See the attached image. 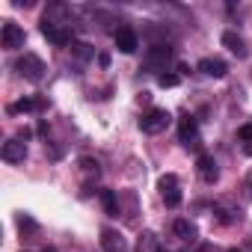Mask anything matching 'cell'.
Here are the masks:
<instances>
[{
    "label": "cell",
    "mask_w": 252,
    "mask_h": 252,
    "mask_svg": "<svg viewBox=\"0 0 252 252\" xmlns=\"http://www.w3.org/2000/svg\"><path fill=\"white\" fill-rule=\"evenodd\" d=\"M228 252H240V249H228Z\"/></svg>",
    "instance_id": "4dcf8cb0"
},
{
    "label": "cell",
    "mask_w": 252,
    "mask_h": 252,
    "mask_svg": "<svg viewBox=\"0 0 252 252\" xmlns=\"http://www.w3.org/2000/svg\"><path fill=\"white\" fill-rule=\"evenodd\" d=\"M172 48L169 45H152L149 51H146V60H143V65L149 68V71H163L166 74V65L172 63Z\"/></svg>",
    "instance_id": "277c9868"
},
{
    "label": "cell",
    "mask_w": 252,
    "mask_h": 252,
    "mask_svg": "<svg viewBox=\"0 0 252 252\" xmlns=\"http://www.w3.org/2000/svg\"><path fill=\"white\" fill-rule=\"evenodd\" d=\"M199 71L205 74V77H225L228 74V65H225V60H220V57H205L202 63H199Z\"/></svg>",
    "instance_id": "30bf717a"
},
{
    "label": "cell",
    "mask_w": 252,
    "mask_h": 252,
    "mask_svg": "<svg viewBox=\"0 0 252 252\" xmlns=\"http://www.w3.org/2000/svg\"><path fill=\"white\" fill-rule=\"evenodd\" d=\"M80 169H83V172H89V175H95V178L101 175V166H98V160H95V158H80Z\"/></svg>",
    "instance_id": "44dd1931"
},
{
    "label": "cell",
    "mask_w": 252,
    "mask_h": 252,
    "mask_svg": "<svg viewBox=\"0 0 252 252\" xmlns=\"http://www.w3.org/2000/svg\"><path fill=\"white\" fill-rule=\"evenodd\" d=\"M98 63H101V65L107 68V65H110V54H98Z\"/></svg>",
    "instance_id": "83f0119b"
},
{
    "label": "cell",
    "mask_w": 252,
    "mask_h": 252,
    "mask_svg": "<svg viewBox=\"0 0 252 252\" xmlns=\"http://www.w3.org/2000/svg\"><path fill=\"white\" fill-rule=\"evenodd\" d=\"M158 252H169V249H163V246H160V249H158Z\"/></svg>",
    "instance_id": "f546056e"
},
{
    "label": "cell",
    "mask_w": 252,
    "mask_h": 252,
    "mask_svg": "<svg viewBox=\"0 0 252 252\" xmlns=\"http://www.w3.org/2000/svg\"><path fill=\"white\" fill-rule=\"evenodd\" d=\"M0 158H3L6 163H21L24 158H27V146L15 137V140H6L3 143V149H0Z\"/></svg>",
    "instance_id": "ba28073f"
},
{
    "label": "cell",
    "mask_w": 252,
    "mask_h": 252,
    "mask_svg": "<svg viewBox=\"0 0 252 252\" xmlns=\"http://www.w3.org/2000/svg\"><path fill=\"white\" fill-rule=\"evenodd\" d=\"M45 152H48V158H51V160H63V149H60V146L45 143Z\"/></svg>",
    "instance_id": "d4e9b609"
},
{
    "label": "cell",
    "mask_w": 252,
    "mask_h": 252,
    "mask_svg": "<svg viewBox=\"0 0 252 252\" xmlns=\"http://www.w3.org/2000/svg\"><path fill=\"white\" fill-rule=\"evenodd\" d=\"M178 74H172V71H166V74H158V86L160 89H172V86H178Z\"/></svg>",
    "instance_id": "ffe728a7"
},
{
    "label": "cell",
    "mask_w": 252,
    "mask_h": 252,
    "mask_svg": "<svg viewBox=\"0 0 252 252\" xmlns=\"http://www.w3.org/2000/svg\"><path fill=\"white\" fill-rule=\"evenodd\" d=\"M15 71H18L24 80L39 83V80L45 77L48 65H45V60H42V57H36V54H24V57H18V60H15Z\"/></svg>",
    "instance_id": "6da1fadb"
},
{
    "label": "cell",
    "mask_w": 252,
    "mask_h": 252,
    "mask_svg": "<svg viewBox=\"0 0 252 252\" xmlns=\"http://www.w3.org/2000/svg\"><path fill=\"white\" fill-rule=\"evenodd\" d=\"M169 122H172V113H169V110L152 107V110L143 113V119H140V131H143V134H160V131L169 128Z\"/></svg>",
    "instance_id": "7a4b0ae2"
},
{
    "label": "cell",
    "mask_w": 252,
    "mask_h": 252,
    "mask_svg": "<svg viewBox=\"0 0 252 252\" xmlns=\"http://www.w3.org/2000/svg\"><path fill=\"white\" fill-rule=\"evenodd\" d=\"M30 137H33V131H30V128H21V131H18V140H21V143H24V140H30Z\"/></svg>",
    "instance_id": "484cf974"
},
{
    "label": "cell",
    "mask_w": 252,
    "mask_h": 252,
    "mask_svg": "<svg viewBox=\"0 0 252 252\" xmlns=\"http://www.w3.org/2000/svg\"><path fill=\"white\" fill-rule=\"evenodd\" d=\"M158 249H160V243H158L155 231H143L137 240V252H158Z\"/></svg>",
    "instance_id": "2e32d148"
},
{
    "label": "cell",
    "mask_w": 252,
    "mask_h": 252,
    "mask_svg": "<svg viewBox=\"0 0 252 252\" xmlns=\"http://www.w3.org/2000/svg\"><path fill=\"white\" fill-rule=\"evenodd\" d=\"M98 196H101V205H104V214L107 217H119L122 214V205H119V196H116V190H98Z\"/></svg>",
    "instance_id": "5bb4252c"
},
{
    "label": "cell",
    "mask_w": 252,
    "mask_h": 252,
    "mask_svg": "<svg viewBox=\"0 0 252 252\" xmlns=\"http://www.w3.org/2000/svg\"><path fill=\"white\" fill-rule=\"evenodd\" d=\"M172 231H175L181 240H190V243L199 237V228H196L190 220H175V222H172Z\"/></svg>",
    "instance_id": "9a60e30c"
},
{
    "label": "cell",
    "mask_w": 252,
    "mask_h": 252,
    "mask_svg": "<svg viewBox=\"0 0 252 252\" xmlns=\"http://www.w3.org/2000/svg\"><path fill=\"white\" fill-rule=\"evenodd\" d=\"M101 246H104V252H125V237L113 228H104L101 231Z\"/></svg>",
    "instance_id": "4fadbf2b"
},
{
    "label": "cell",
    "mask_w": 252,
    "mask_h": 252,
    "mask_svg": "<svg viewBox=\"0 0 252 252\" xmlns=\"http://www.w3.org/2000/svg\"><path fill=\"white\" fill-rule=\"evenodd\" d=\"M163 202H166V208H178L181 205V190L175 187V190H166L163 193Z\"/></svg>",
    "instance_id": "603a6c76"
},
{
    "label": "cell",
    "mask_w": 252,
    "mask_h": 252,
    "mask_svg": "<svg viewBox=\"0 0 252 252\" xmlns=\"http://www.w3.org/2000/svg\"><path fill=\"white\" fill-rule=\"evenodd\" d=\"M196 166H199V175H202L205 184H217V178H220V166H217V160H214L211 155H199Z\"/></svg>",
    "instance_id": "8fae6325"
},
{
    "label": "cell",
    "mask_w": 252,
    "mask_h": 252,
    "mask_svg": "<svg viewBox=\"0 0 252 252\" xmlns=\"http://www.w3.org/2000/svg\"><path fill=\"white\" fill-rule=\"evenodd\" d=\"M71 57L80 60V63H86V60L95 57V48H92L89 42H74V45H71Z\"/></svg>",
    "instance_id": "e0dca14e"
},
{
    "label": "cell",
    "mask_w": 252,
    "mask_h": 252,
    "mask_svg": "<svg viewBox=\"0 0 252 252\" xmlns=\"http://www.w3.org/2000/svg\"><path fill=\"white\" fill-rule=\"evenodd\" d=\"M237 140H243V143H252V122L240 125V131H237Z\"/></svg>",
    "instance_id": "cb8c5ba5"
},
{
    "label": "cell",
    "mask_w": 252,
    "mask_h": 252,
    "mask_svg": "<svg viewBox=\"0 0 252 252\" xmlns=\"http://www.w3.org/2000/svg\"><path fill=\"white\" fill-rule=\"evenodd\" d=\"M113 39H116V48L122 54H137V48H140V39H137V33L131 27H119L113 33Z\"/></svg>",
    "instance_id": "52a82bcc"
},
{
    "label": "cell",
    "mask_w": 252,
    "mask_h": 252,
    "mask_svg": "<svg viewBox=\"0 0 252 252\" xmlns=\"http://www.w3.org/2000/svg\"><path fill=\"white\" fill-rule=\"evenodd\" d=\"M48 101L45 98H21L18 104H9L6 113H36V110H45Z\"/></svg>",
    "instance_id": "7c38bea8"
},
{
    "label": "cell",
    "mask_w": 252,
    "mask_h": 252,
    "mask_svg": "<svg viewBox=\"0 0 252 252\" xmlns=\"http://www.w3.org/2000/svg\"><path fill=\"white\" fill-rule=\"evenodd\" d=\"M222 45H225L237 60H246V57H249V48H246L243 36H240V33H234V30H225V33H222Z\"/></svg>",
    "instance_id": "9c48e42d"
},
{
    "label": "cell",
    "mask_w": 252,
    "mask_h": 252,
    "mask_svg": "<svg viewBox=\"0 0 252 252\" xmlns=\"http://www.w3.org/2000/svg\"><path fill=\"white\" fill-rule=\"evenodd\" d=\"M45 252H57V249H54V246H48V249H45Z\"/></svg>",
    "instance_id": "f1b7e54d"
},
{
    "label": "cell",
    "mask_w": 252,
    "mask_h": 252,
    "mask_svg": "<svg viewBox=\"0 0 252 252\" xmlns=\"http://www.w3.org/2000/svg\"><path fill=\"white\" fill-rule=\"evenodd\" d=\"M24 30L15 24V21H3V27H0V45H3L6 51H15V48H24Z\"/></svg>",
    "instance_id": "8992f818"
},
{
    "label": "cell",
    "mask_w": 252,
    "mask_h": 252,
    "mask_svg": "<svg viewBox=\"0 0 252 252\" xmlns=\"http://www.w3.org/2000/svg\"><path fill=\"white\" fill-rule=\"evenodd\" d=\"M158 187H160V193H166V190H175V187H178V175H172V172H166V175H160V181H158Z\"/></svg>",
    "instance_id": "7402d4cb"
},
{
    "label": "cell",
    "mask_w": 252,
    "mask_h": 252,
    "mask_svg": "<svg viewBox=\"0 0 252 252\" xmlns=\"http://www.w3.org/2000/svg\"><path fill=\"white\" fill-rule=\"evenodd\" d=\"M178 140L187 146V149H199V125H196V116L184 113L178 119Z\"/></svg>",
    "instance_id": "5b68a950"
},
{
    "label": "cell",
    "mask_w": 252,
    "mask_h": 252,
    "mask_svg": "<svg viewBox=\"0 0 252 252\" xmlns=\"http://www.w3.org/2000/svg\"><path fill=\"white\" fill-rule=\"evenodd\" d=\"M36 134H42V137L48 134V122H39V125H36Z\"/></svg>",
    "instance_id": "4316f807"
},
{
    "label": "cell",
    "mask_w": 252,
    "mask_h": 252,
    "mask_svg": "<svg viewBox=\"0 0 252 252\" xmlns=\"http://www.w3.org/2000/svg\"><path fill=\"white\" fill-rule=\"evenodd\" d=\"M39 30H42V36H45L48 42H54L57 48L74 45V30H71V24H51V21H45V18H42Z\"/></svg>",
    "instance_id": "3957f363"
},
{
    "label": "cell",
    "mask_w": 252,
    "mask_h": 252,
    "mask_svg": "<svg viewBox=\"0 0 252 252\" xmlns=\"http://www.w3.org/2000/svg\"><path fill=\"white\" fill-rule=\"evenodd\" d=\"M15 222H18V228H21V231H27V234L39 228V222H36L30 214H18V217H15Z\"/></svg>",
    "instance_id": "d6986e66"
},
{
    "label": "cell",
    "mask_w": 252,
    "mask_h": 252,
    "mask_svg": "<svg viewBox=\"0 0 252 252\" xmlns=\"http://www.w3.org/2000/svg\"><path fill=\"white\" fill-rule=\"evenodd\" d=\"M214 214H217V220H220L222 225H231V222L240 217L237 211H228V208H222V205H217V208H214Z\"/></svg>",
    "instance_id": "ac0fdd59"
}]
</instances>
